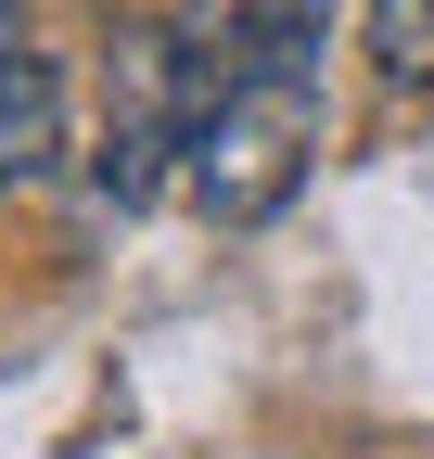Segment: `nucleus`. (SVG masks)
Masks as SVG:
<instances>
[{
    "instance_id": "nucleus-1",
    "label": "nucleus",
    "mask_w": 434,
    "mask_h": 459,
    "mask_svg": "<svg viewBox=\"0 0 434 459\" xmlns=\"http://www.w3.org/2000/svg\"><path fill=\"white\" fill-rule=\"evenodd\" d=\"M307 153H319V65H307V51H256V65L192 115L179 179H192V204L217 230H256V217L294 204Z\"/></svg>"
},
{
    "instance_id": "nucleus-3",
    "label": "nucleus",
    "mask_w": 434,
    "mask_h": 459,
    "mask_svg": "<svg viewBox=\"0 0 434 459\" xmlns=\"http://www.w3.org/2000/svg\"><path fill=\"white\" fill-rule=\"evenodd\" d=\"M370 65L384 77H434V0H370Z\"/></svg>"
},
{
    "instance_id": "nucleus-2",
    "label": "nucleus",
    "mask_w": 434,
    "mask_h": 459,
    "mask_svg": "<svg viewBox=\"0 0 434 459\" xmlns=\"http://www.w3.org/2000/svg\"><path fill=\"white\" fill-rule=\"evenodd\" d=\"M65 153V90H51V51L26 39V0H0V192L39 179Z\"/></svg>"
}]
</instances>
